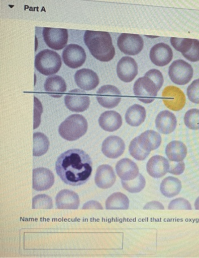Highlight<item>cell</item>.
<instances>
[{
	"label": "cell",
	"instance_id": "37",
	"mask_svg": "<svg viewBox=\"0 0 199 258\" xmlns=\"http://www.w3.org/2000/svg\"><path fill=\"white\" fill-rule=\"evenodd\" d=\"M187 93L190 101L194 104H199V79L192 82L188 87Z\"/></svg>",
	"mask_w": 199,
	"mask_h": 258
},
{
	"label": "cell",
	"instance_id": "6",
	"mask_svg": "<svg viewBox=\"0 0 199 258\" xmlns=\"http://www.w3.org/2000/svg\"><path fill=\"white\" fill-rule=\"evenodd\" d=\"M168 75L173 83L184 85L191 80L193 70L191 64L182 59H178L171 63Z\"/></svg>",
	"mask_w": 199,
	"mask_h": 258
},
{
	"label": "cell",
	"instance_id": "10",
	"mask_svg": "<svg viewBox=\"0 0 199 258\" xmlns=\"http://www.w3.org/2000/svg\"><path fill=\"white\" fill-rule=\"evenodd\" d=\"M96 99L102 106L107 109H113L120 104L121 94L115 86L105 85L98 90Z\"/></svg>",
	"mask_w": 199,
	"mask_h": 258
},
{
	"label": "cell",
	"instance_id": "21",
	"mask_svg": "<svg viewBox=\"0 0 199 258\" xmlns=\"http://www.w3.org/2000/svg\"><path fill=\"white\" fill-rule=\"evenodd\" d=\"M56 206L59 209L76 210L79 208L80 199L77 194L64 189L56 197Z\"/></svg>",
	"mask_w": 199,
	"mask_h": 258
},
{
	"label": "cell",
	"instance_id": "32",
	"mask_svg": "<svg viewBox=\"0 0 199 258\" xmlns=\"http://www.w3.org/2000/svg\"><path fill=\"white\" fill-rule=\"evenodd\" d=\"M185 126L191 130H199V110L192 109L185 113L184 118Z\"/></svg>",
	"mask_w": 199,
	"mask_h": 258
},
{
	"label": "cell",
	"instance_id": "1",
	"mask_svg": "<svg viewBox=\"0 0 199 258\" xmlns=\"http://www.w3.org/2000/svg\"><path fill=\"white\" fill-rule=\"evenodd\" d=\"M55 169L64 183L79 186L87 182L91 175L92 161L83 150L70 149L58 158Z\"/></svg>",
	"mask_w": 199,
	"mask_h": 258
},
{
	"label": "cell",
	"instance_id": "15",
	"mask_svg": "<svg viewBox=\"0 0 199 258\" xmlns=\"http://www.w3.org/2000/svg\"><path fill=\"white\" fill-rule=\"evenodd\" d=\"M173 57V52L169 46L158 43L151 48L150 58L151 62L158 67H164L169 63Z\"/></svg>",
	"mask_w": 199,
	"mask_h": 258
},
{
	"label": "cell",
	"instance_id": "17",
	"mask_svg": "<svg viewBox=\"0 0 199 258\" xmlns=\"http://www.w3.org/2000/svg\"><path fill=\"white\" fill-rule=\"evenodd\" d=\"M125 149L124 141L118 136L108 137L104 141L102 152L105 156L116 159L122 156Z\"/></svg>",
	"mask_w": 199,
	"mask_h": 258
},
{
	"label": "cell",
	"instance_id": "2",
	"mask_svg": "<svg viewBox=\"0 0 199 258\" xmlns=\"http://www.w3.org/2000/svg\"><path fill=\"white\" fill-rule=\"evenodd\" d=\"M84 41L90 53L99 61L108 62L114 58L115 48L109 33L86 31Z\"/></svg>",
	"mask_w": 199,
	"mask_h": 258
},
{
	"label": "cell",
	"instance_id": "38",
	"mask_svg": "<svg viewBox=\"0 0 199 258\" xmlns=\"http://www.w3.org/2000/svg\"><path fill=\"white\" fill-rule=\"evenodd\" d=\"M145 76L148 77L156 85L158 90L162 87L163 84V77L162 73L157 70H151L146 73Z\"/></svg>",
	"mask_w": 199,
	"mask_h": 258
},
{
	"label": "cell",
	"instance_id": "9",
	"mask_svg": "<svg viewBox=\"0 0 199 258\" xmlns=\"http://www.w3.org/2000/svg\"><path fill=\"white\" fill-rule=\"evenodd\" d=\"M64 103L67 109L73 112H83L90 105V98L83 90H71L64 97Z\"/></svg>",
	"mask_w": 199,
	"mask_h": 258
},
{
	"label": "cell",
	"instance_id": "11",
	"mask_svg": "<svg viewBox=\"0 0 199 258\" xmlns=\"http://www.w3.org/2000/svg\"><path fill=\"white\" fill-rule=\"evenodd\" d=\"M162 96L163 104L173 111L182 109L185 104V97L182 90L174 86H169L163 90Z\"/></svg>",
	"mask_w": 199,
	"mask_h": 258
},
{
	"label": "cell",
	"instance_id": "39",
	"mask_svg": "<svg viewBox=\"0 0 199 258\" xmlns=\"http://www.w3.org/2000/svg\"><path fill=\"white\" fill-rule=\"evenodd\" d=\"M183 56L189 61L197 62L199 61V41L193 39V44L191 49L188 52L182 54Z\"/></svg>",
	"mask_w": 199,
	"mask_h": 258
},
{
	"label": "cell",
	"instance_id": "34",
	"mask_svg": "<svg viewBox=\"0 0 199 258\" xmlns=\"http://www.w3.org/2000/svg\"><path fill=\"white\" fill-rule=\"evenodd\" d=\"M32 207L33 209H51L53 207V200L46 195H37L33 198Z\"/></svg>",
	"mask_w": 199,
	"mask_h": 258
},
{
	"label": "cell",
	"instance_id": "19",
	"mask_svg": "<svg viewBox=\"0 0 199 258\" xmlns=\"http://www.w3.org/2000/svg\"><path fill=\"white\" fill-rule=\"evenodd\" d=\"M116 180V176L112 167L108 165L99 166L95 175L94 181L97 187L102 189L111 188Z\"/></svg>",
	"mask_w": 199,
	"mask_h": 258
},
{
	"label": "cell",
	"instance_id": "4",
	"mask_svg": "<svg viewBox=\"0 0 199 258\" xmlns=\"http://www.w3.org/2000/svg\"><path fill=\"white\" fill-rule=\"evenodd\" d=\"M62 66V59L55 51L45 49L39 52L35 58L37 70L45 76L55 75Z\"/></svg>",
	"mask_w": 199,
	"mask_h": 258
},
{
	"label": "cell",
	"instance_id": "7",
	"mask_svg": "<svg viewBox=\"0 0 199 258\" xmlns=\"http://www.w3.org/2000/svg\"><path fill=\"white\" fill-rule=\"evenodd\" d=\"M43 37L47 46L52 49H63L67 44L68 31L66 29L45 27L43 30Z\"/></svg>",
	"mask_w": 199,
	"mask_h": 258
},
{
	"label": "cell",
	"instance_id": "27",
	"mask_svg": "<svg viewBox=\"0 0 199 258\" xmlns=\"http://www.w3.org/2000/svg\"><path fill=\"white\" fill-rule=\"evenodd\" d=\"M146 112L144 107L135 104L129 107L125 114V120L130 126H139L145 121Z\"/></svg>",
	"mask_w": 199,
	"mask_h": 258
},
{
	"label": "cell",
	"instance_id": "42",
	"mask_svg": "<svg viewBox=\"0 0 199 258\" xmlns=\"http://www.w3.org/2000/svg\"><path fill=\"white\" fill-rule=\"evenodd\" d=\"M144 210H164V208L162 204L157 201L150 202L144 208Z\"/></svg>",
	"mask_w": 199,
	"mask_h": 258
},
{
	"label": "cell",
	"instance_id": "43",
	"mask_svg": "<svg viewBox=\"0 0 199 258\" xmlns=\"http://www.w3.org/2000/svg\"><path fill=\"white\" fill-rule=\"evenodd\" d=\"M194 208L196 210H199V197L196 199L195 203H194Z\"/></svg>",
	"mask_w": 199,
	"mask_h": 258
},
{
	"label": "cell",
	"instance_id": "22",
	"mask_svg": "<svg viewBox=\"0 0 199 258\" xmlns=\"http://www.w3.org/2000/svg\"><path fill=\"white\" fill-rule=\"evenodd\" d=\"M155 124L159 133L163 135H169L176 127V118L171 111L163 110L158 114L155 119Z\"/></svg>",
	"mask_w": 199,
	"mask_h": 258
},
{
	"label": "cell",
	"instance_id": "8",
	"mask_svg": "<svg viewBox=\"0 0 199 258\" xmlns=\"http://www.w3.org/2000/svg\"><path fill=\"white\" fill-rule=\"evenodd\" d=\"M118 46L124 54L135 55L139 54L144 48V40L138 34L123 33L118 38Z\"/></svg>",
	"mask_w": 199,
	"mask_h": 258
},
{
	"label": "cell",
	"instance_id": "20",
	"mask_svg": "<svg viewBox=\"0 0 199 258\" xmlns=\"http://www.w3.org/2000/svg\"><path fill=\"white\" fill-rule=\"evenodd\" d=\"M116 170L121 180L126 181L135 179L140 174L136 163L127 158L121 159L117 163Z\"/></svg>",
	"mask_w": 199,
	"mask_h": 258
},
{
	"label": "cell",
	"instance_id": "12",
	"mask_svg": "<svg viewBox=\"0 0 199 258\" xmlns=\"http://www.w3.org/2000/svg\"><path fill=\"white\" fill-rule=\"evenodd\" d=\"M63 61L69 68H78L84 63L86 54L84 49L79 45L70 44L62 53Z\"/></svg>",
	"mask_w": 199,
	"mask_h": 258
},
{
	"label": "cell",
	"instance_id": "24",
	"mask_svg": "<svg viewBox=\"0 0 199 258\" xmlns=\"http://www.w3.org/2000/svg\"><path fill=\"white\" fill-rule=\"evenodd\" d=\"M137 138L138 145L149 153L157 149L162 143L161 136L154 131H147Z\"/></svg>",
	"mask_w": 199,
	"mask_h": 258
},
{
	"label": "cell",
	"instance_id": "16",
	"mask_svg": "<svg viewBox=\"0 0 199 258\" xmlns=\"http://www.w3.org/2000/svg\"><path fill=\"white\" fill-rule=\"evenodd\" d=\"M75 81L77 87L86 91H90L96 88L99 82L96 73L85 68L76 72Z\"/></svg>",
	"mask_w": 199,
	"mask_h": 258
},
{
	"label": "cell",
	"instance_id": "13",
	"mask_svg": "<svg viewBox=\"0 0 199 258\" xmlns=\"http://www.w3.org/2000/svg\"><path fill=\"white\" fill-rule=\"evenodd\" d=\"M55 182L52 171L45 167H40L33 171V188L37 191L49 190Z\"/></svg>",
	"mask_w": 199,
	"mask_h": 258
},
{
	"label": "cell",
	"instance_id": "25",
	"mask_svg": "<svg viewBox=\"0 0 199 258\" xmlns=\"http://www.w3.org/2000/svg\"><path fill=\"white\" fill-rule=\"evenodd\" d=\"M44 87L45 91L54 98L61 97L67 89L66 82L62 77L59 76L48 77L45 81Z\"/></svg>",
	"mask_w": 199,
	"mask_h": 258
},
{
	"label": "cell",
	"instance_id": "36",
	"mask_svg": "<svg viewBox=\"0 0 199 258\" xmlns=\"http://www.w3.org/2000/svg\"><path fill=\"white\" fill-rule=\"evenodd\" d=\"M168 210H191V205L189 202L182 198H179L172 201L168 207Z\"/></svg>",
	"mask_w": 199,
	"mask_h": 258
},
{
	"label": "cell",
	"instance_id": "23",
	"mask_svg": "<svg viewBox=\"0 0 199 258\" xmlns=\"http://www.w3.org/2000/svg\"><path fill=\"white\" fill-rule=\"evenodd\" d=\"M99 126L107 132L118 131L123 124L121 115L115 111H106L102 113L98 119Z\"/></svg>",
	"mask_w": 199,
	"mask_h": 258
},
{
	"label": "cell",
	"instance_id": "40",
	"mask_svg": "<svg viewBox=\"0 0 199 258\" xmlns=\"http://www.w3.org/2000/svg\"><path fill=\"white\" fill-rule=\"evenodd\" d=\"M170 167L168 173L175 175L182 174L185 170V164L183 161L173 162L169 161Z\"/></svg>",
	"mask_w": 199,
	"mask_h": 258
},
{
	"label": "cell",
	"instance_id": "28",
	"mask_svg": "<svg viewBox=\"0 0 199 258\" xmlns=\"http://www.w3.org/2000/svg\"><path fill=\"white\" fill-rule=\"evenodd\" d=\"M180 180L173 177L164 178L160 186V190L164 196L172 198L178 195L181 190Z\"/></svg>",
	"mask_w": 199,
	"mask_h": 258
},
{
	"label": "cell",
	"instance_id": "14",
	"mask_svg": "<svg viewBox=\"0 0 199 258\" xmlns=\"http://www.w3.org/2000/svg\"><path fill=\"white\" fill-rule=\"evenodd\" d=\"M117 73L125 83L132 82L138 74V64L135 59L128 56L121 58L117 66Z\"/></svg>",
	"mask_w": 199,
	"mask_h": 258
},
{
	"label": "cell",
	"instance_id": "3",
	"mask_svg": "<svg viewBox=\"0 0 199 258\" xmlns=\"http://www.w3.org/2000/svg\"><path fill=\"white\" fill-rule=\"evenodd\" d=\"M88 122L83 115L72 114L59 127V133L64 140L73 141L83 137L87 131Z\"/></svg>",
	"mask_w": 199,
	"mask_h": 258
},
{
	"label": "cell",
	"instance_id": "26",
	"mask_svg": "<svg viewBox=\"0 0 199 258\" xmlns=\"http://www.w3.org/2000/svg\"><path fill=\"white\" fill-rule=\"evenodd\" d=\"M165 152L170 161L181 162L187 156V149L182 142L173 141L167 145Z\"/></svg>",
	"mask_w": 199,
	"mask_h": 258
},
{
	"label": "cell",
	"instance_id": "5",
	"mask_svg": "<svg viewBox=\"0 0 199 258\" xmlns=\"http://www.w3.org/2000/svg\"><path fill=\"white\" fill-rule=\"evenodd\" d=\"M133 90L138 100L147 104L155 100L158 91L154 82L145 76L141 77L136 81Z\"/></svg>",
	"mask_w": 199,
	"mask_h": 258
},
{
	"label": "cell",
	"instance_id": "31",
	"mask_svg": "<svg viewBox=\"0 0 199 258\" xmlns=\"http://www.w3.org/2000/svg\"><path fill=\"white\" fill-rule=\"evenodd\" d=\"M121 183L125 190L131 193H138L141 192L145 187L146 180L144 176L139 174L137 178L130 181L121 180Z\"/></svg>",
	"mask_w": 199,
	"mask_h": 258
},
{
	"label": "cell",
	"instance_id": "30",
	"mask_svg": "<svg viewBox=\"0 0 199 258\" xmlns=\"http://www.w3.org/2000/svg\"><path fill=\"white\" fill-rule=\"evenodd\" d=\"M50 142L44 134L36 132L33 135V156L41 157L45 155L49 149Z\"/></svg>",
	"mask_w": 199,
	"mask_h": 258
},
{
	"label": "cell",
	"instance_id": "29",
	"mask_svg": "<svg viewBox=\"0 0 199 258\" xmlns=\"http://www.w3.org/2000/svg\"><path fill=\"white\" fill-rule=\"evenodd\" d=\"M129 200L121 192H115L108 198L106 202L107 210H128Z\"/></svg>",
	"mask_w": 199,
	"mask_h": 258
},
{
	"label": "cell",
	"instance_id": "35",
	"mask_svg": "<svg viewBox=\"0 0 199 258\" xmlns=\"http://www.w3.org/2000/svg\"><path fill=\"white\" fill-rule=\"evenodd\" d=\"M130 154L138 161H144L150 153L143 150L138 144L137 138H135L129 145Z\"/></svg>",
	"mask_w": 199,
	"mask_h": 258
},
{
	"label": "cell",
	"instance_id": "18",
	"mask_svg": "<svg viewBox=\"0 0 199 258\" xmlns=\"http://www.w3.org/2000/svg\"><path fill=\"white\" fill-rule=\"evenodd\" d=\"M170 167L167 159L160 156L151 157L147 163L146 170L149 174L155 178H162L168 172Z\"/></svg>",
	"mask_w": 199,
	"mask_h": 258
},
{
	"label": "cell",
	"instance_id": "33",
	"mask_svg": "<svg viewBox=\"0 0 199 258\" xmlns=\"http://www.w3.org/2000/svg\"><path fill=\"white\" fill-rule=\"evenodd\" d=\"M172 46L182 54L188 52L193 44V39L172 37L170 39Z\"/></svg>",
	"mask_w": 199,
	"mask_h": 258
},
{
	"label": "cell",
	"instance_id": "41",
	"mask_svg": "<svg viewBox=\"0 0 199 258\" xmlns=\"http://www.w3.org/2000/svg\"><path fill=\"white\" fill-rule=\"evenodd\" d=\"M83 209L103 210V208L102 205L101 204H99V202L94 201H90L88 202H86V203L83 205Z\"/></svg>",
	"mask_w": 199,
	"mask_h": 258
}]
</instances>
